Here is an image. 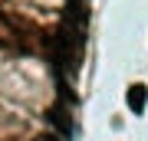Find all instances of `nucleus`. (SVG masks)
Wrapping results in <instances>:
<instances>
[{"label":"nucleus","instance_id":"obj_1","mask_svg":"<svg viewBox=\"0 0 148 141\" xmlns=\"http://www.w3.org/2000/svg\"><path fill=\"white\" fill-rule=\"evenodd\" d=\"M46 118H49V125H53L63 138H73V118L66 115V108H59V105H56V108H49Z\"/></svg>","mask_w":148,"mask_h":141},{"label":"nucleus","instance_id":"obj_2","mask_svg":"<svg viewBox=\"0 0 148 141\" xmlns=\"http://www.w3.org/2000/svg\"><path fill=\"white\" fill-rule=\"evenodd\" d=\"M145 102H148V89L142 82H135L132 89H128V108L138 115V112H145Z\"/></svg>","mask_w":148,"mask_h":141},{"label":"nucleus","instance_id":"obj_3","mask_svg":"<svg viewBox=\"0 0 148 141\" xmlns=\"http://www.w3.org/2000/svg\"><path fill=\"white\" fill-rule=\"evenodd\" d=\"M36 141H59V138H53V135H43V138H36Z\"/></svg>","mask_w":148,"mask_h":141}]
</instances>
